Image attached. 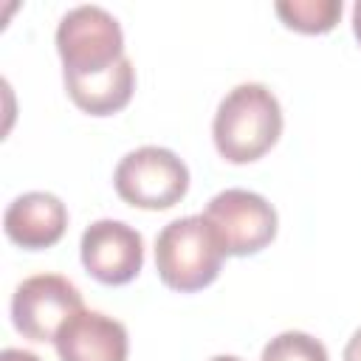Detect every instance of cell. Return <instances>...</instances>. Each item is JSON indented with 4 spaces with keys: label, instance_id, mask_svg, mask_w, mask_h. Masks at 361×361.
Returning a JSON list of instances; mask_svg holds the SVG:
<instances>
[{
    "label": "cell",
    "instance_id": "cell-1",
    "mask_svg": "<svg viewBox=\"0 0 361 361\" xmlns=\"http://www.w3.org/2000/svg\"><path fill=\"white\" fill-rule=\"evenodd\" d=\"M282 127V104L274 90L262 82H243L220 99L212 138L223 161L254 164L276 147Z\"/></svg>",
    "mask_w": 361,
    "mask_h": 361
},
{
    "label": "cell",
    "instance_id": "cell-2",
    "mask_svg": "<svg viewBox=\"0 0 361 361\" xmlns=\"http://www.w3.org/2000/svg\"><path fill=\"white\" fill-rule=\"evenodd\" d=\"M223 243L203 214L166 223L155 237V271L169 290L195 293L209 288L223 271Z\"/></svg>",
    "mask_w": 361,
    "mask_h": 361
},
{
    "label": "cell",
    "instance_id": "cell-3",
    "mask_svg": "<svg viewBox=\"0 0 361 361\" xmlns=\"http://www.w3.org/2000/svg\"><path fill=\"white\" fill-rule=\"evenodd\" d=\"M62 79H90L113 71L124 54V31L102 6H76L56 25Z\"/></svg>",
    "mask_w": 361,
    "mask_h": 361
},
{
    "label": "cell",
    "instance_id": "cell-4",
    "mask_svg": "<svg viewBox=\"0 0 361 361\" xmlns=\"http://www.w3.org/2000/svg\"><path fill=\"white\" fill-rule=\"evenodd\" d=\"M116 195L144 212H164L180 203L189 192V166L183 158L166 147H138L130 149L113 172Z\"/></svg>",
    "mask_w": 361,
    "mask_h": 361
},
{
    "label": "cell",
    "instance_id": "cell-5",
    "mask_svg": "<svg viewBox=\"0 0 361 361\" xmlns=\"http://www.w3.org/2000/svg\"><path fill=\"white\" fill-rule=\"evenodd\" d=\"M203 217L217 231L226 257H251L268 248L279 231V214L251 189H223L209 203Z\"/></svg>",
    "mask_w": 361,
    "mask_h": 361
},
{
    "label": "cell",
    "instance_id": "cell-6",
    "mask_svg": "<svg viewBox=\"0 0 361 361\" xmlns=\"http://www.w3.org/2000/svg\"><path fill=\"white\" fill-rule=\"evenodd\" d=\"M82 307V293L68 276L34 274L11 293V324L28 341H54Z\"/></svg>",
    "mask_w": 361,
    "mask_h": 361
},
{
    "label": "cell",
    "instance_id": "cell-7",
    "mask_svg": "<svg viewBox=\"0 0 361 361\" xmlns=\"http://www.w3.org/2000/svg\"><path fill=\"white\" fill-rule=\"evenodd\" d=\"M79 257L85 271L110 288L133 282L144 268V237L124 220L102 217L82 231Z\"/></svg>",
    "mask_w": 361,
    "mask_h": 361
},
{
    "label": "cell",
    "instance_id": "cell-8",
    "mask_svg": "<svg viewBox=\"0 0 361 361\" xmlns=\"http://www.w3.org/2000/svg\"><path fill=\"white\" fill-rule=\"evenodd\" d=\"M54 347L59 361H127L130 336L118 319L82 307L62 324Z\"/></svg>",
    "mask_w": 361,
    "mask_h": 361
},
{
    "label": "cell",
    "instance_id": "cell-9",
    "mask_svg": "<svg viewBox=\"0 0 361 361\" xmlns=\"http://www.w3.org/2000/svg\"><path fill=\"white\" fill-rule=\"evenodd\" d=\"M6 237L25 251H45L68 231V206L54 192H25L6 206Z\"/></svg>",
    "mask_w": 361,
    "mask_h": 361
},
{
    "label": "cell",
    "instance_id": "cell-10",
    "mask_svg": "<svg viewBox=\"0 0 361 361\" xmlns=\"http://www.w3.org/2000/svg\"><path fill=\"white\" fill-rule=\"evenodd\" d=\"M62 82H65V90H68L71 102L82 113L104 118V116L121 113L130 104V99L135 93V68H133V59L124 56L113 71H107L102 76L62 79Z\"/></svg>",
    "mask_w": 361,
    "mask_h": 361
},
{
    "label": "cell",
    "instance_id": "cell-11",
    "mask_svg": "<svg viewBox=\"0 0 361 361\" xmlns=\"http://www.w3.org/2000/svg\"><path fill=\"white\" fill-rule=\"evenodd\" d=\"M274 11L288 28L299 34H327L341 20L344 3L341 0H279Z\"/></svg>",
    "mask_w": 361,
    "mask_h": 361
},
{
    "label": "cell",
    "instance_id": "cell-12",
    "mask_svg": "<svg viewBox=\"0 0 361 361\" xmlns=\"http://www.w3.org/2000/svg\"><path fill=\"white\" fill-rule=\"evenodd\" d=\"M259 361H330L327 347L305 330H282L265 347Z\"/></svg>",
    "mask_w": 361,
    "mask_h": 361
},
{
    "label": "cell",
    "instance_id": "cell-13",
    "mask_svg": "<svg viewBox=\"0 0 361 361\" xmlns=\"http://www.w3.org/2000/svg\"><path fill=\"white\" fill-rule=\"evenodd\" d=\"M341 361H361V327L350 336V341L344 344V355Z\"/></svg>",
    "mask_w": 361,
    "mask_h": 361
},
{
    "label": "cell",
    "instance_id": "cell-14",
    "mask_svg": "<svg viewBox=\"0 0 361 361\" xmlns=\"http://www.w3.org/2000/svg\"><path fill=\"white\" fill-rule=\"evenodd\" d=\"M0 361H42L37 353H31V350H20V347H6L3 350V355H0Z\"/></svg>",
    "mask_w": 361,
    "mask_h": 361
},
{
    "label": "cell",
    "instance_id": "cell-15",
    "mask_svg": "<svg viewBox=\"0 0 361 361\" xmlns=\"http://www.w3.org/2000/svg\"><path fill=\"white\" fill-rule=\"evenodd\" d=\"M353 34H355V39L361 45V0L353 6Z\"/></svg>",
    "mask_w": 361,
    "mask_h": 361
},
{
    "label": "cell",
    "instance_id": "cell-16",
    "mask_svg": "<svg viewBox=\"0 0 361 361\" xmlns=\"http://www.w3.org/2000/svg\"><path fill=\"white\" fill-rule=\"evenodd\" d=\"M209 361H243V358H237V355H212Z\"/></svg>",
    "mask_w": 361,
    "mask_h": 361
}]
</instances>
